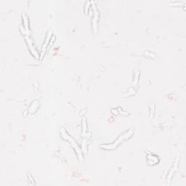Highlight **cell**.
Segmentation results:
<instances>
[{
	"mask_svg": "<svg viewBox=\"0 0 186 186\" xmlns=\"http://www.w3.org/2000/svg\"><path fill=\"white\" fill-rule=\"evenodd\" d=\"M133 132H134L133 130L129 129L128 132H126L125 134L121 135V136L119 137L118 139H117L116 141H114V142H112V143H110V144L101 145H100V148H101L102 149H103V150H107V151L114 150V149H115L116 148H117V147H118L121 142H124V141L126 140L129 139V138H131L132 135H133Z\"/></svg>",
	"mask_w": 186,
	"mask_h": 186,
	"instance_id": "cell-1",
	"label": "cell"
},
{
	"mask_svg": "<svg viewBox=\"0 0 186 186\" xmlns=\"http://www.w3.org/2000/svg\"><path fill=\"white\" fill-rule=\"evenodd\" d=\"M60 132H61V136H62V138H63L64 140L68 141L71 145L72 148L75 150V151L76 152L79 161L83 160V154H82V150H81V148H79V146L78 145V144L76 142V141L74 140V138L71 136H70V135L67 133V132L65 131V129L64 128H61V130H60Z\"/></svg>",
	"mask_w": 186,
	"mask_h": 186,
	"instance_id": "cell-2",
	"label": "cell"
},
{
	"mask_svg": "<svg viewBox=\"0 0 186 186\" xmlns=\"http://www.w3.org/2000/svg\"><path fill=\"white\" fill-rule=\"evenodd\" d=\"M179 158H177V159H176L175 161L174 162V164H173V165L172 166L171 169L170 170V171H169L168 172V175H167V177H166V180H167V183H168V184L170 183V182L171 181V179L172 177L173 174H174V172H175V171L177 170V167H178V164H179Z\"/></svg>",
	"mask_w": 186,
	"mask_h": 186,
	"instance_id": "cell-3",
	"label": "cell"
},
{
	"mask_svg": "<svg viewBox=\"0 0 186 186\" xmlns=\"http://www.w3.org/2000/svg\"><path fill=\"white\" fill-rule=\"evenodd\" d=\"M159 158L156 155H153L152 153H149L148 154V156H147V162H148V164L149 165H155L159 163Z\"/></svg>",
	"mask_w": 186,
	"mask_h": 186,
	"instance_id": "cell-4",
	"label": "cell"
},
{
	"mask_svg": "<svg viewBox=\"0 0 186 186\" xmlns=\"http://www.w3.org/2000/svg\"><path fill=\"white\" fill-rule=\"evenodd\" d=\"M93 10H94V18L92 19V27L94 29L95 32L97 31V20L99 18V14L97 12V10L96 8L95 5H93Z\"/></svg>",
	"mask_w": 186,
	"mask_h": 186,
	"instance_id": "cell-5",
	"label": "cell"
},
{
	"mask_svg": "<svg viewBox=\"0 0 186 186\" xmlns=\"http://www.w3.org/2000/svg\"><path fill=\"white\" fill-rule=\"evenodd\" d=\"M52 34V32H50V33L47 35V38H46V40H45V42H44V43L43 44L42 48V55H41V56H40V58H43L44 53H45L46 51H47V47L48 46L49 42H50V41H49V40H50V37H51Z\"/></svg>",
	"mask_w": 186,
	"mask_h": 186,
	"instance_id": "cell-6",
	"label": "cell"
},
{
	"mask_svg": "<svg viewBox=\"0 0 186 186\" xmlns=\"http://www.w3.org/2000/svg\"><path fill=\"white\" fill-rule=\"evenodd\" d=\"M26 42H27L28 44H29V50H30L32 54H33L36 58H39V55L37 54V52H36V50H35L34 48H33V44H32V42H31V41L30 39H29V37H28V36H26Z\"/></svg>",
	"mask_w": 186,
	"mask_h": 186,
	"instance_id": "cell-7",
	"label": "cell"
},
{
	"mask_svg": "<svg viewBox=\"0 0 186 186\" xmlns=\"http://www.w3.org/2000/svg\"><path fill=\"white\" fill-rule=\"evenodd\" d=\"M35 103H36V100H34V101L33 102V103L31 104L30 106V108H29V112L31 113V114H33V113H35L37 110V109H38L39 108V105H40V103H39V101L37 102V103L36 104V106H34Z\"/></svg>",
	"mask_w": 186,
	"mask_h": 186,
	"instance_id": "cell-8",
	"label": "cell"
},
{
	"mask_svg": "<svg viewBox=\"0 0 186 186\" xmlns=\"http://www.w3.org/2000/svg\"><path fill=\"white\" fill-rule=\"evenodd\" d=\"M23 22H24L25 24V27H26V30L29 31V19H28V15L26 13H23Z\"/></svg>",
	"mask_w": 186,
	"mask_h": 186,
	"instance_id": "cell-9",
	"label": "cell"
},
{
	"mask_svg": "<svg viewBox=\"0 0 186 186\" xmlns=\"http://www.w3.org/2000/svg\"><path fill=\"white\" fill-rule=\"evenodd\" d=\"M155 106L153 103H151L150 106V117L151 118H153V115H154V113H155Z\"/></svg>",
	"mask_w": 186,
	"mask_h": 186,
	"instance_id": "cell-10",
	"label": "cell"
},
{
	"mask_svg": "<svg viewBox=\"0 0 186 186\" xmlns=\"http://www.w3.org/2000/svg\"><path fill=\"white\" fill-rule=\"evenodd\" d=\"M139 75H140V72L138 71V69H136V71H135V80H134V82H135V84H134V85H136L137 84H138V80H139Z\"/></svg>",
	"mask_w": 186,
	"mask_h": 186,
	"instance_id": "cell-11",
	"label": "cell"
}]
</instances>
